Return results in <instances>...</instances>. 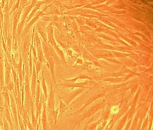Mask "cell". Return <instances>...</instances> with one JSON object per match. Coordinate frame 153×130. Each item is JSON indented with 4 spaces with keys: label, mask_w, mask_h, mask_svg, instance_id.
Masks as SVG:
<instances>
[]
</instances>
